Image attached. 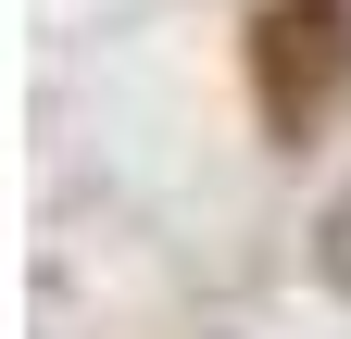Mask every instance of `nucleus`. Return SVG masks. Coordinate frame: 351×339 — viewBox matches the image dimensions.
Wrapping results in <instances>:
<instances>
[{
	"label": "nucleus",
	"mask_w": 351,
	"mask_h": 339,
	"mask_svg": "<svg viewBox=\"0 0 351 339\" xmlns=\"http://www.w3.org/2000/svg\"><path fill=\"white\" fill-rule=\"evenodd\" d=\"M351 89V0H276L251 25V101L263 126H314Z\"/></svg>",
	"instance_id": "1"
},
{
	"label": "nucleus",
	"mask_w": 351,
	"mask_h": 339,
	"mask_svg": "<svg viewBox=\"0 0 351 339\" xmlns=\"http://www.w3.org/2000/svg\"><path fill=\"white\" fill-rule=\"evenodd\" d=\"M326 277L351 289V201H339V214H326Z\"/></svg>",
	"instance_id": "2"
}]
</instances>
